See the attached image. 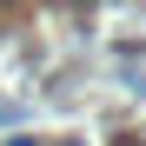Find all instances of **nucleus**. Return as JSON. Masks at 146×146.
<instances>
[{"label": "nucleus", "instance_id": "1", "mask_svg": "<svg viewBox=\"0 0 146 146\" xmlns=\"http://www.w3.org/2000/svg\"><path fill=\"white\" fill-rule=\"evenodd\" d=\"M113 146H146V139H139V133H119V139H113Z\"/></svg>", "mask_w": 146, "mask_h": 146}]
</instances>
